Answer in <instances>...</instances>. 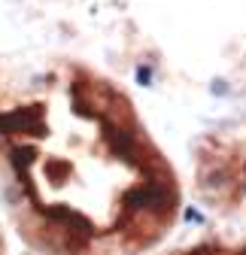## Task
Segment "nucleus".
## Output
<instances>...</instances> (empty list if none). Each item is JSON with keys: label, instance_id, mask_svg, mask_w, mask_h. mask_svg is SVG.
<instances>
[{"label": "nucleus", "instance_id": "f257e3e1", "mask_svg": "<svg viewBox=\"0 0 246 255\" xmlns=\"http://www.w3.org/2000/svg\"><path fill=\"white\" fill-rule=\"evenodd\" d=\"M0 201L30 255H152L182 185L119 82L73 58L3 61Z\"/></svg>", "mask_w": 246, "mask_h": 255}]
</instances>
